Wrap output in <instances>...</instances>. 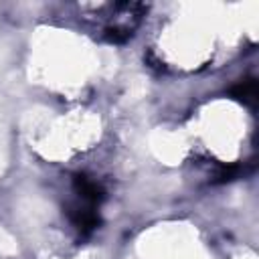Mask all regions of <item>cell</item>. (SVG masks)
<instances>
[{"label": "cell", "instance_id": "obj_3", "mask_svg": "<svg viewBox=\"0 0 259 259\" xmlns=\"http://www.w3.org/2000/svg\"><path fill=\"white\" fill-rule=\"evenodd\" d=\"M231 97L233 99H237V101H243V103H247V105H253L255 101H257V81L255 79H243V81H239L237 85H233L231 87Z\"/></svg>", "mask_w": 259, "mask_h": 259}, {"label": "cell", "instance_id": "obj_1", "mask_svg": "<svg viewBox=\"0 0 259 259\" xmlns=\"http://www.w3.org/2000/svg\"><path fill=\"white\" fill-rule=\"evenodd\" d=\"M67 214H69V219H71V223L81 231V233H91V231H95L99 225H101V219H99V214L97 212H93V210H89V208H79V206H73V208H69L67 210Z\"/></svg>", "mask_w": 259, "mask_h": 259}, {"label": "cell", "instance_id": "obj_2", "mask_svg": "<svg viewBox=\"0 0 259 259\" xmlns=\"http://www.w3.org/2000/svg\"><path fill=\"white\" fill-rule=\"evenodd\" d=\"M73 186H75V190L81 194V198H85V200H89V202H101L103 196H105V190L101 188V184H97L95 180L87 178L85 174H75Z\"/></svg>", "mask_w": 259, "mask_h": 259}, {"label": "cell", "instance_id": "obj_4", "mask_svg": "<svg viewBox=\"0 0 259 259\" xmlns=\"http://www.w3.org/2000/svg\"><path fill=\"white\" fill-rule=\"evenodd\" d=\"M241 174V166L239 164H231V166H221L214 174V182H231Z\"/></svg>", "mask_w": 259, "mask_h": 259}]
</instances>
